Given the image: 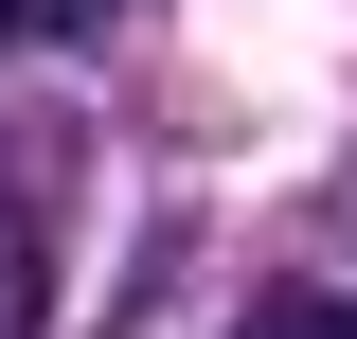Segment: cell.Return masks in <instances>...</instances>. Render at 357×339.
I'll return each mask as SVG.
<instances>
[{"label":"cell","instance_id":"6da1fadb","mask_svg":"<svg viewBox=\"0 0 357 339\" xmlns=\"http://www.w3.org/2000/svg\"><path fill=\"white\" fill-rule=\"evenodd\" d=\"M54 322V250H36V214L0 197V339H36Z\"/></svg>","mask_w":357,"mask_h":339},{"label":"cell","instance_id":"7a4b0ae2","mask_svg":"<svg viewBox=\"0 0 357 339\" xmlns=\"http://www.w3.org/2000/svg\"><path fill=\"white\" fill-rule=\"evenodd\" d=\"M232 339H357V303H340V286H286V303H250Z\"/></svg>","mask_w":357,"mask_h":339},{"label":"cell","instance_id":"3957f363","mask_svg":"<svg viewBox=\"0 0 357 339\" xmlns=\"http://www.w3.org/2000/svg\"><path fill=\"white\" fill-rule=\"evenodd\" d=\"M18 18H36V0H0V36H18Z\"/></svg>","mask_w":357,"mask_h":339}]
</instances>
